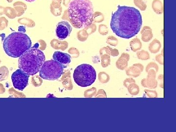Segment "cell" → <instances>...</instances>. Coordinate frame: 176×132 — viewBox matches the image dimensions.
<instances>
[{
	"label": "cell",
	"instance_id": "5b68a950",
	"mask_svg": "<svg viewBox=\"0 0 176 132\" xmlns=\"http://www.w3.org/2000/svg\"><path fill=\"white\" fill-rule=\"evenodd\" d=\"M73 77L77 84L80 87H86L95 82L96 73L93 66L87 64H83L75 68Z\"/></svg>",
	"mask_w": 176,
	"mask_h": 132
},
{
	"label": "cell",
	"instance_id": "e0dca14e",
	"mask_svg": "<svg viewBox=\"0 0 176 132\" xmlns=\"http://www.w3.org/2000/svg\"><path fill=\"white\" fill-rule=\"evenodd\" d=\"M70 2H71V0H63L64 5L66 7H68V5H69Z\"/></svg>",
	"mask_w": 176,
	"mask_h": 132
},
{
	"label": "cell",
	"instance_id": "5bb4252c",
	"mask_svg": "<svg viewBox=\"0 0 176 132\" xmlns=\"http://www.w3.org/2000/svg\"><path fill=\"white\" fill-rule=\"evenodd\" d=\"M160 47V44L159 42L157 40H155L151 44L150 49L151 51H156L159 49Z\"/></svg>",
	"mask_w": 176,
	"mask_h": 132
},
{
	"label": "cell",
	"instance_id": "8fae6325",
	"mask_svg": "<svg viewBox=\"0 0 176 132\" xmlns=\"http://www.w3.org/2000/svg\"><path fill=\"white\" fill-rule=\"evenodd\" d=\"M134 2L136 7L139 8L141 11H144L147 8L146 0H134Z\"/></svg>",
	"mask_w": 176,
	"mask_h": 132
},
{
	"label": "cell",
	"instance_id": "2e32d148",
	"mask_svg": "<svg viewBox=\"0 0 176 132\" xmlns=\"http://www.w3.org/2000/svg\"><path fill=\"white\" fill-rule=\"evenodd\" d=\"M106 27L104 25H100V33L102 34H105L107 33V31H106Z\"/></svg>",
	"mask_w": 176,
	"mask_h": 132
},
{
	"label": "cell",
	"instance_id": "6da1fadb",
	"mask_svg": "<svg viewBox=\"0 0 176 132\" xmlns=\"http://www.w3.org/2000/svg\"><path fill=\"white\" fill-rule=\"evenodd\" d=\"M143 25L141 13L134 7L118 5L112 15L110 26L119 37L129 39L139 33Z\"/></svg>",
	"mask_w": 176,
	"mask_h": 132
},
{
	"label": "cell",
	"instance_id": "d6986e66",
	"mask_svg": "<svg viewBox=\"0 0 176 132\" xmlns=\"http://www.w3.org/2000/svg\"><path fill=\"white\" fill-rule=\"evenodd\" d=\"M26 1L29 2H33L35 0H25Z\"/></svg>",
	"mask_w": 176,
	"mask_h": 132
},
{
	"label": "cell",
	"instance_id": "9a60e30c",
	"mask_svg": "<svg viewBox=\"0 0 176 132\" xmlns=\"http://www.w3.org/2000/svg\"><path fill=\"white\" fill-rule=\"evenodd\" d=\"M131 45L132 46V49H135L136 47L137 48H140V41L138 40L137 38L135 39L133 41L131 42Z\"/></svg>",
	"mask_w": 176,
	"mask_h": 132
},
{
	"label": "cell",
	"instance_id": "3957f363",
	"mask_svg": "<svg viewBox=\"0 0 176 132\" xmlns=\"http://www.w3.org/2000/svg\"><path fill=\"white\" fill-rule=\"evenodd\" d=\"M31 39L27 34L21 32H14L4 39L3 48L9 56L18 58L31 48Z\"/></svg>",
	"mask_w": 176,
	"mask_h": 132
},
{
	"label": "cell",
	"instance_id": "30bf717a",
	"mask_svg": "<svg viewBox=\"0 0 176 132\" xmlns=\"http://www.w3.org/2000/svg\"><path fill=\"white\" fill-rule=\"evenodd\" d=\"M152 8L154 11L157 14H162L163 12V3L161 0H153Z\"/></svg>",
	"mask_w": 176,
	"mask_h": 132
},
{
	"label": "cell",
	"instance_id": "52a82bcc",
	"mask_svg": "<svg viewBox=\"0 0 176 132\" xmlns=\"http://www.w3.org/2000/svg\"><path fill=\"white\" fill-rule=\"evenodd\" d=\"M29 77L30 75L20 69L16 70L11 75L13 86L16 89L23 91L28 85Z\"/></svg>",
	"mask_w": 176,
	"mask_h": 132
},
{
	"label": "cell",
	"instance_id": "7a4b0ae2",
	"mask_svg": "<svg viewBox=\"0 0 176 132\" xmlns=\"http://www.w3.org/2000/svg\"><path fill=\"white\" fill-rule=\"evenodd\" d=\"M68 12L70 22L77 29L89 26L93 22V5L90 0H73Z\"/></svg>",
	"mask_w": 176,
	"mask_h": 132
},
{
	"label": "cell",
	"instance_id": "277c9868",
	"mask_svg": "<svg viewBox=\"0 0 176 132\" xmlns=\"http://www.w3.org/2000/svg\"><path fill=\"white\" fill-rule=\"evenodd\" d=\"M45 60V56L41 50L30 48L19 57V68L30 76L35 75L39 72Z\"/></svg>",
	"mask_w": 176,
	"mask_h": 132
},
{
	"label": "cell",
	"instance_id": "9c48e42d",
	"mask_svg": "<svg viewBox=\"0 0 176 132\" xmlns=\"http://www.w3.org/2000/svg\"><path fill=\"white\" fill-rule=\"evenodd\" d=\"M53 59L61 64L64 68H66L71 62V57L68 53L56 51L53 53Z\"/></svg>",
	"mask_w": 176,
	"mask_h": 132
},
{
	"label": "cell",
	"instance_id": "7c38bea8",
	"mask_svg": "<svg viewBox=\"0 0 176 132\" xmlns=\"http://www.w3.org/2000/svg\"><path fill=\"white\" fill-rule=\"evenodd\" d=\"M104 19V16L100 12L96 11L93 14V20L96 22H102Z\"/></svg>",
	"mask_w": 176,
	"mask_h": 132
},
{
	"label": "cell",
	"instance_id": "4fadbf2b",
	"mask_svg": "<svg viewBox=\"0 0 176 132\" xmlns=\"http://www.w3.org/2000/svg\"><path fill=\"white\" fill-rule=\"evenodd\" d=\"M8 74V69L5 67L0 68V80H4L7 79Z\"/></svg>",
	"mask_w": 176,
	"mask_h": 132
},
{
	"label": "cell",
	"instance_id": "8992f818",
	"mask_svg": "<svg viewBox=\"0 0 176 132\" xmlns=\"http://www.w3.org/2000/svg\"><path fill=\"white\" fill-rule=\"evenodd\" d=\"M64 69L61 64L53 59L45 61L39 71L40 77L45 80H57L62 74Z\"/></svg>",
	"mask_w": 176,
	"mask_h": 132
},
{
	"label": "cell",
	"instance_id": "ba28073f",
	"mask_svg": "<svg viewBox=\"0 0 176 132\" xmlns=\"http://www.w3.org/2000/svg\"><path fill=\"white\" fill-rule=\"evenodd\" d=\"M73 28L67 21L59 22L56 26V35L59 40H63L69 36Z\"/></svg>",
	"mask_w": 176,
	"mask_h": 132
},
{
	"label": "cell",
	"instance_id": "ac0fdd59",
	"mask_svg": "<svg viewBox=\"0 0 176 132\" xmlns=\"http://www.w3.org/2000/svg\"><path fill=\"white\" fill-rule=\"evenodd\" d=\"M5 89L3 87V85L0 84V93H3L5 92Z\"/></svg>",
	"mask_w": 176,
	"mask_h": 132
}]
</instances>
